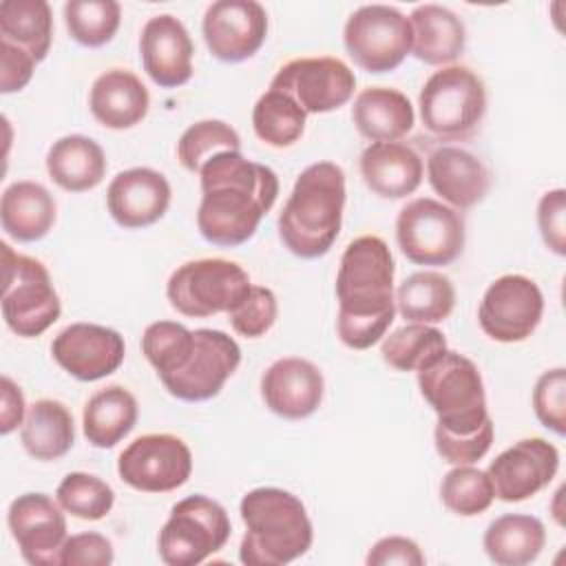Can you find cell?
Returning <instances> with one entry per match:
<instances>
[{"mask_svg":"<svg viewBox=\"0 0 566 566\" xmlns=\"http://www.w3.org/2000/svg\"><path fill=\"white\" fill-rule=\"evenodd\" d=\"M199 179L197 228L208 243L223 248L250 241L279 197L276 172L245 159L241 150H221L210 157L201 166Z\"/></svg>","mask_w":566,"mask_h":566,"instance_id":"6da1fadb","label":"cell"},{"mask_svg":"<svg viewBox=\"0 0 566 566\" xmlns=\"http://www.w3.org/2000/svg\"><path fill=\"white\" fill-rule=\"evenodd\" d=\"M464 221L458 210L431 197H418L396 217L400 252L416 265H449L464 250Z\"/></svg>","mask_w":566,"mask_h":566,"instance_id":"30bf717a","label":"cell"},{"mask_svg":"<svg viewBox=\"0 0 566 566\" xmlns=\"http://www.w3.org/2000/svg\"><path fill=\"white\" fill-rule=\"evenodd\" d=\"M241 363L239 343L221 329H195V349L190 360L172 376L164 378V389L184 402H203L214 398Z\"/></svg>","mask_w":566,"mask_h":566,"instance_id":"9a60e30c","label":"cell"},{"mask_svg":"<svg viewBox=\"0 0 566 566\" xmlns=\"http://www.w3.org/2000/svg\"><path fill=\"white\" fill-rule=\"evenodd\" d=\"M440 500L451 513L475 517L493 504L495 491L486 471L471 464H458L442 478Z\"/></svg>","mask_w":566,"mask_h":566,"instance_id":"f35d334b","label":"cell"},{"mask_svg":"<svg viewBox=\"0 0 566 566\" xmlns=\"http://www.w3.org/2000/svg\"><path fill=\"white\" fill-rule=\"evenodd\" d=\"M537 228L551 252L566 254V190L553 188L537 203Z\"/></svg>","mask_w":566,"mask_h":566,"instance_id":"f6af8a7d","label":"cell"},{"mask_svg":"<svg viewBox=\"0 0 566 566\" xmlns=\"http://www.w3.org/2000/svg\"><path fill=\"white\" fill-rule=\"evenodd\" d=\"M279 314L276 296L270 287L250 285L239 303L228 312V321L239 336L259 338L272 329Z\"/></svg>","mask_w":566,"mask_h":566,"instance_id":"b9f144b4","label":"cell"},{"mask_svg":"<svg viewBox=\"0 0 566 566\" xmlns=\"http://www.w3.org/2000/svg\"><path fill=\"white\" fill-rule=\"evenodd\" d=\"M542 314L539 285L524 274H504L486 287L478 307V323L497 343H522L537 329Z\"/></svg>","mask_w":566,"mask_h":566,"instance_id":"4fadbf2b","label":"cell"},{"mask_svg":"<svg viewBox=\"0 0 566 566\" xmlns=\"http://www.w3.org/2000/svg\"><path fill=\"white\" fill-rule=\"evenodd\" d=\"M53 360L75 380L93 382L119 369L126 356L124 336L97 323H71L51 343Z\"/></svg>","mask_w":566,"mask_h":566,"instance_id":"ac0fdd59","label":"cell"},{"mask_svg":"<svg viewBox=\"0 0 566 566\" xmlns=\"http://www.w3.org/2000/svg\"><path fill=\"white\" fill-rule=\"evenodd\" d=\"M122 22V7L115 0H69L64 4V24L69 35L88 49L108 44Z\"/></svg>","mask_w":566,"mask_h":566,"instance_id":"8d00e7d4","label":"cell"},{"mask_svg":"<svg viewBox=\"0 0 566 566\" xmlns=\"http://www.w3.org/2000/svg\"><path fill=\"white\" fill-rule=\"evenodd\" d=\"M323 394V374L307 358H279L261 376V398L265 407L285 420L312 416L321 407Z\"/></svg>","mask_w":566,"mask_h":566,"instance_id":"7402d4cb","label":"cell"},{"mask_svg":"<svg viewBox=\"0 0 566 566\" xmlns=\"http://www.w3.org/2000/svg\"><path fill=\"white\" fill-rule=\"evenodd\" d=\"M27 416V405L20 387L9 378L2 376L0 380V433L9 436L18 427H22Z\"/></svg>","mask_w":566,"mask_h":566,"instance_id":"681fc988","label":"cell"},{"mask_svg":"<svg viewBox=\"0 0 566 566\" xmlns=\"http://www.w3.org/2000/svg\"><path fill=\"white\" fill-rule=\"evenodd\" d=\"M307 113L283 91L268 88L252 108V128L256 137L274 148L296 144L305 130Z\"/></svg>","mask_w":566,"mask_h":566,"instance_id":"e575fe53","label":"cell"},{"mask_svg":"<svg viewBox=\"0 0 566 566\" xmlns=\"http://www.w3.org/2000/svg\"><path fill=\"white\" fill-rule=\"evenodd\" d=\"M422 157L400 142H374L360 155L365 186L382 199H405L422 184Z\"/></svg>","mask_w":566,"mask_h":566,"instance_id":"cb8c5ba5","label":"cell"},{"mask_svg":"<svg viewBox=\"0 0 566 566\" xmlns=\"http://www.w3.org/2000/svg\"><path fill=\"white\" fill-rule=\"evenodd\" d=\"M493 420L489 418L478 431L469 436H453L440 427L433 429V442L440 458L449 464H473L486 455L493 444Z\"/></svg>","mask_w":566,"mask_h":566,"instance_id":"ee69618b","label":"cell"},{"mask_svg":"<svg viewBox=\"0 0 566 566\" xmlns=\"http://www.w3.org/2000/svg\"><path fill=\"white\" fill-rule=\"evenodd\" d=\"M409 18L389 4H363L345 22L347 55L367 73H387L411 53Z\"/></svg>","mask_w":566,"mask_h":566,"instance_id":"8fae6325","label":"cell"},{"mask_svg":"<svg viewBox=\"0 0 566 566\" xmlns=\"http://www.w3.org/2000/svg\"><path fill=\"white\" fill-rule=\"evenodd\" d=\"M562 497H564V486H559L557 489V493H555V497H553V517H555V522L559 524V526H564V509H562Z\"/></svg>","mask_w":566,"mask_h":566,"instance_id":"f907efd6","label":"cell"},{"mask_svg":"<svg viewBox=\"0 0 566 566\" xmlns=\"http://www.w3.org/2000/svg\"><path fill=\"white\" fill-rule=\"evenodd\" d=\"M559 469V451L544 438H524L491 460L486 473L495 497L524 502L544 491Z\"/></svg>","mask_w":566,"mask_h":566,"instance_id":"d6986e66","label":"cell"},{"mask_svg":"<svg viewBox=\"0 0 566 566\" xmlns=\"http://www.w3.org/2000/svg\"><path fill=\"white\" fill-rule=\"evenodd\" d=\"M55 212L53 195L38 181H13L0 199L2 230L20 243L44 239L55 223Z\"/></svg>","mask_w":566,"mask_h":566,"instance_id":"83f0119b","label":"cell"},{"mask_svg":"<svg viewBox=\"0 0 566 566\" xmlns=\"http://www.w3.org/2000/svg\"><path fill=\"white\" fill-rule=\"evenodd\" d=\"M411 53L429 66H451L467 42L464 22L447 7L418 4L411 15Z\"/></svg>","mask_w":566,"mask_h":566,"instance_id":"4316f807","label":"cell"},{"mask_svg":"<svg viewBox=\"0 0 566 566\" xmlns=\"http://www.w3.org/2000/svg\"><path fill=\"white\" fill-rule=\"evenodd\" d=\"M20 442L35 460L49 462L64 458L75 442V424L66 405L53 398H40L27 407Z\"/></svg>","mask_w":566,"mask_h":566,"instance_id":"f546056e","label":"cell"},{"mask_svg":"<svg viewBox=\"0 0 566 566\" xmlns=\"http://www.w3.org/2000/svg\"><path fill=\"white\" fill-rule=\"evenodd\" d=\"M248 272L228 259H197L179 265L168 283L170 307L190 318L230 312L250 287Z\"/></svg>","mask_w":566,"mask_h":566,"instance_id":"9c48e42d","label":"cell"},{"mask_svg":"<svg viewBox=\"0 0 566 566\" xmlns=\"http://www.w3.org/2000/svg\"><path fill=\"white\" fill-rule=\"evenodd\" d=\"M35 64L24 49L0 40V91L4 95L22 91L31 82Z\"/></svg>","mask_w":566,"mask_h":566,"instance_id":"7dc6e473","label":"cell"},{"mask_svg":"<svg viewBox=\"0 0 566 566\" xmlns=\"http://www.w3.org/2000/svg\"><path fill=\"white\" fill-rule=\"evenodd\" d=\"M195 332L175 321H155L142 334V354L159 380L177 374L192 356Z\"/></svg>","mask_w":566,"mask_h":566,"instance_id":"74e56055","label":"cell"},{"mask_svg":"<svg viewBox=\"0 0 566 566\" xmlns=\"http://www.w3.org/2000/svg\"><path fill=\"white\" fill-rule=\"evenodd\" d=\"M113 559L115 551L111 539L93 531L69 535L60 553V566H108Z\"/></svg>","mask_w":566,"mask_h":566,"instance_id":"bcb514c9","label":"cell"},{"mask_svg":"<svg viewBox=\"0 0 566 566\" xmlns=\"http://www.w3.org/2000/svg\"><path fill=\"white\" fill-rule=\"evenodd\" d=\"M427 179L436 195L453 210H469L480 203L489 188V168L473 153L460 146H440L427 157Z\"/></svg>","mask_w":566,"mask_h":566,"instance_id":"603a6c76","label":"cell"},{"mask_svg":"<svg viewBox=\"0 0 566 566\" xmlns=\"http://www.w3.org/2000/svg\"><path fill=\"white\" fill-rule=\"evenodd\" d=\"M352 122L356 130L374 142H398L416 122L409 97L389 86H369L360 91L352 106Z\"/></svg>","mask_w":566,"mask_h":566,"instance_id":"484cf974","label":"cell"},{"mask_svg":"<svg viewBox=\"0 0 566 566\" xmlns=\"http://www.w3.org/2000/svg\"><path fill=\"white\" fill-rule=\"evenodd\" d=\"M345 172L334 161L310 164L279 214L283 245L301 259H318L338 239L345 210Z\"/></svg>","mask_w":566,"mask_h":566,"instance_id":"3957f363","label":"cell"},{"mask_svg":"<svg viewBox=\"0 0 566 566\" xmlns=\"http://www.w3.org/2000/svg\"><path fill=\"white\" fill-rule=\"evenodd\" d=\"M365 562L369 566H389V564H400V566H422L424 555L420 546L405 535H387L380 537L367 553Z\"/></svg>","mask_w":566,"mask_h":566,"instance_id":"c3c4849f","label":"cell"},{"mask_svg":"<svg viewBox=\"0 0 566 566\" xmlns=\"http://www.w3.org/2000/svg\"><path fill=\"white\" fill-rule=\"evenodd\" d=\"M201 31L212 57L237 64L263 46L268 13L254 0H217L206 9Z\"/></svg>","mask_w":566,"mask_h":566,"instance_id":"e0dca14e","label":"cell"},{"mask_svg":"<svg viewBox=\"0 0 566 566\" xmlns=\"http://www.w3.org/2000/svg\"><path fill=\"white\" fill-rule=\"evenodd\" d=\"M482 546L497 566H526L544 551L546 528L533 515L506 513L486 526Z\"/></svg>","mask_w":566,"mask_h":566,"instance_id":"1f68e13d","label":"cell"},{"mask_svg":"<svg viewBox=\"0 0 566 566\" xmlns=\"http://www.w3.org/2000/svg\"><path fill=\"white\" fill-rule=\"evenodd\" d=\"M88 108L102 126L126 130L148 115L150 95L133 71L108 69L95 77L88 93Z\"/></svg>","mask_w":566,"mask_h":566,"instance_id":"d4e9b609","label":"cell"},{"mask_svg":"<svg viewBox=\"0 0 566 566\" xmlns=\"http://www.w3.org/2000/svg\"><path fill=\"white\" fill-rule=\"evenodd\" d=\"M64 509L46 493H22L9 504L7 524L20 555L33 566H60L69 537Z\"/></svg>","mask_w":566,"mask_h":566,"instance_id":"2e32d148","label":"cell"},{"mask_svg":"<svg viewBox=\"0 0 566 566\" xmlns=\"http://www.w3.org/2000/svg\"><path fill=\"white\" fill-rule=\"evenodd\" d=\"M139 55L146 75L161 88L184 86L192 77L195 44L184 22L170 13L146 20L139 35Z\"/></svg>","mask_w":566,"mask_h":566,"instance_id":"ffe728a7","label":"cell"},{"mask_svg":"<svg viewBox=\"0 0 566 566\" xmlns=\"http://www.w3.org/2000/svg\"><path fill=\"white\" fill-rule=\"evenodd\" d=\"M221 150H241L239 133L221 119L195 122L177 142L179 164L195 175H199L201 166Z\"/></svg>","mask_w":566,"mask_h":566,"instance_id":"60d3db41","label":"cell"},{"mask_svg":"<svg viewBox=\"0 0 566 566\" xmlns=\"http://www.w3.org/2000/svg\"><path fill=\"white\" fill-rule=\"evenodd\" d=\"M139 416L137 398L122 385H111L93 394L82 411L84 438L95 449H113L135 427Z\"/></svg>","mask_w":566,"mask_h":566,"instance_id":"4dcf8cb0","label":"cell"},{"mask_svg":"<svg viewBox=\"0 0 566 566\" xmlns=\"http://www.w3.org/2000/svg\"><path fill=\"white\" fill-rule=\"evenodd\" d=\"M51 38L53 15L46 0H7L0 4V40L42 62L49 55Z\"/></svg>","mask_w":566,"mask_h":566,"instance_id":"836d02e7","label":"cell"},{"mask_svg":"<svg viewBox=\"0 0 566 566\" xmlns=\"http://www.w3.org/2000/svg\"><path fill=\"white\" fill-rule=\"evenodd\" d=\"M455 307L451 279L436 270L409 274L396 290V312L409 323H442Z\"/></svg>","mask_w":566,"mask_h":566,"instance_id":"d6a6232c","label":"cell"},{"mask_svg":"<svg viewBox=\"0 0 566 566\" xmlns=\"http://www.w3.org/2000/svg\"><path fill=\"white\" fill-rule=\"evenodd\" d=\"M394 274L391 250L380 237L363 234L347 243L336 274V332L349 349H369L394 323Z\"/></svg>","mask_w":566,"mask_h":566,"instance_id":"7a4b0ae2","label":"cell"},{"mask_svg":"<svg viewBox=\"0 0 566 566\" xmlns=\"http://www.w3.org/2000/svg\"><path fill=\"white\" fill-rule=\"evenodd\" d=\"M117 473L135 491L168 493L188 482L192 453L179 436L146 433L119 453Z\"/></svg>","mask_w":566,"mask_h":566,"instance_id":"7c38bea8","label":"cell"},{"mask_svg":"<svg viewBox=\"0 0 566 566\" xmlns=\"http://www.w3.org/2000/svg\"><path fill=\"white\" fill-rule=\"evenodd\" d=\"M2 252V318L7 327L22 336L35 338L44 334L62 314L60 296L51 274L42 261L18 254L9 243H0Z\"/></svg>","mask_w":566,"mask_h":566,"instance_id":"52a82bcc","label":"cell"},{"mask_svg":"<svg viewBox=\"0 0 566 566\" xmlns=\"http://www.w3.org/2000/svg\"><path fill=\"white\" fill-rule=\"evenodd\" d=\"M416 376L422 398L438 416L436 427L453 436H469L491 418L482 374L471 358L444 349Z\"/></svg>","mask_w":566,"mask_h":566,"instance_id":"5b68a950","label":"cell"},{"mask_svg":"<svg viewBox=\"0 0 566 566\" xmlns=\"http://www.w3.org/2000/svg\"><path fill=\"white\" fill-rule=\"evenodd\" d=\"M46 172L66 192H86L102 184L106 155L86 135H64L46 153Z\"/></svg>","mask_w":566,"mask_h":566,"instance_id":"f1b7e54d","label":"cell"},{"mask_svg":"<svg viewBox=\"0 0 566 566\" xmlns=\"http://www.w3.org/2000/svg\"><path fill=\"white\" fill-rule=\"evenodd\" d=\"M447 347L444 334L424 323H407L382 338L380 356L396 371H418Z\"/></svg>","mask_w":566,"mask_h":566,"instance_id":"d590c367","label":"cell"},{"mask_svg":"<svg viewBox=\"0 0 566 566\" xmlns=\"http://www.w3.org/2000/svg\"><path fill=\"white\" fill-rule=\"evenodd\" d=\"M245 535L239 559L248 566H283L303 557L314 542L305 504L279 486L248 491L239 504Z\"/></svg>","mask_w":566,"mask_h":566,"instance_id":"277c9868","label":"cell"},{"mask_svg":"<svg viewBox=\"0 0 566 566\" xmlns=\"http://www.w3.org/2000/svg\"><path fill=\"white\" fill-rule=\"evenodd\" d=\"M170 184L153 168L137 166L117 172L106 190V208L113 221L126 230L157 223L170 206Z\"/></svg>","mask_w":566,"mask_h":566,"instance_id":"44dd1931","label":"cell"},{"mask_svg":"<svg viewBox=\"0 0 566 566\" xmlns=\"http://www.w3.org/2000/svg\"><path fill=\"white\" fill-rule=\"evenodd\" d=\"M55 500L73 517L97 522L111 513L115 504V491L111 489V484L93 473L73 471L64 475L57 484Z\"/></svg>","mask_w":566,"mask_h":566,"instance_id":"ab89813d","label":"cell"},{"mask_svg":"<svg viewBox=\"0 0 566 566\" xmlns=\"http://www.w3.org/2000/svg\"><path fill=\"white\" fill-rule=\"evenodd\" d=\"M422 126L442 142H462L475 133L486 113L484 82L469 66H442L418 95Z\"/></svg>","mask_w":566,"mask_h":566,"instance_id":"8992f818","label":"cell"},{"mask_svg":"<svg viewBox=\"0 0 566 566\" xmlns=\"http://www.w3.org/2000/svg\"><path fill=\"white\" fill-rule=\"evenodd\" d=\"M228 511L208 495L179 500L159 531L157 551L168 566H197L221 551L230 539Z\"/></svg>","mask_w":566,"mask_h":566,"instance_id":"ba28073f","label":"cell"},{"mask_svg":"<svg viewBox=\"0 0 566 566\" xmlns=\"http://www.w3.org/2000/svg\"><path fill=\"white\" fill-rule=\"evenodd\" d=\"M270 88L290 95L307 115H318L332 113L352 99L356 75L338 57H296L276 71Z\"/></svg>","mask_w":566,"mask_h":566,"instance_id":"5bb4252c","label":"cell"},{"mask_svg":"<svg viewBox=\"0 0 566 566\" xmlns=\"http://www.w3.org/2000/svg\"><path fill=\"white\" fill-rule=\"evenodd\" d=\"M533 411L537 420L557 436L566 433V369L544 371L533 387Z\"/></svg>","mask_w":566,"mask_h":566,"instance_id":"7bdbcfd3","label":"cell"}]
</instances>
